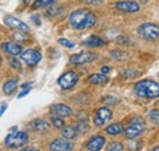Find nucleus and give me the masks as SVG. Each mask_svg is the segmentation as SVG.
Listing matches in <instances>:
<instances>
[{"label": "nucleus", "mask_w": 159, "mask_h": 151, "mask_svg": "<svg viewBox=\"0 0 159 151\" xmlns=\"http://www.w3.org/2000/svg\"><path fill=\"white\" fill-rule=\"evenodd\" d=\"M70 24L75 28V29H86L89 27H93L96 24V16L93 12H91L89 10H84V9H79L71 12L70 17Z\"/></svg>", "instance_id": "obj_1"}, {"label": "nucleus", "mask_w": 159, "mask_h": 151, "mask_svg": "<svg viewBox=\"0 0 159 151\" xmlns=\"http://www.w3.org/2000/svg\"><path fill=\"white\" fill-rule=\"evenodd\" d=\"M135 92L141 97L156 99V97H159V84L151 79H143L136 83Z\"/></svg>", "instance_id": "obj_2"}, {"label": "nucleus", "mask_w": 159, "mask_h": 151, "mask_svg": "<svg viewBox=\"0 0 159 151\" xmlns=\"http://www.w3.org/2000/svg\"><path fill=\"white\" fill-rule=\"evenodd\" d=\"M27 141H28V135L26 132H12L5 138L4 144L9 149H17L27 144Z\"/></svg>", "instance_id": "obj_3"}, {"label": "nucleus", "mask_w": 159, "mask_h": 151, "mask_svg": "<svg viewBox=\"0 0 159 151\" xmlns=\"http://www.w3.org/2000/svg\"><path fill=\"white\" fill-rule=\"evenodd\" d=\"M146 131V124H144V122L139 118V117H136V118H134L130 123H129V126L125 128V135H126V138H129V139H135V138H137L141 134H143Z\"/></svg>", "instance_id": "obj_4"}, {"label": "nucleus", "mask_w": 159, "mask_h": 151, "mask_svg": "<svg viewBox=\"0 0 159 151\" xmlns=\"http://www.w3.org/2000/svg\"><path fill=\"white\" fill-rule=\"evenodd\" d=\"M139 34L147 40H156L159 38V26L154 23H143L137 29Z\"/></svg>", "instance_id": "obj_5"}, {"label": "nucleus", "mask_w": 159, "mask_h": 151, "mask_svg": "<svg viewBox=\"0 0 159 151\" xmlns=\"http://www.w3.org/2000/svg\"><path fill=\"white\" fill-rule=\"evenodd\" d=\"M77 80H79V76L77 73H75L74 71H69V72H65L64 75H61L58 79V85H59L61 89H70L72 87H75L77 84Z\"/></svg>", "instance_id": "obj_6"}, {"label": "nucleus", "mask_w": 159, "mask_h": 151, "mask_svg": "<svg viewBox=\"0 0 159 151\" xmlns=\"http://www.w3.org/2000/svg\"><path fill=\"white\" fill-rule=\"evenodd\" d=\"M20 57L27 66H34L42 60L40 53L37 51L36 49H27V50L22 51L20 54Z\"/></svg>", "instance_id": "obj_7"}, {"label": "nucleus", "mask_w": 159, "mask_h": 151, "mask_svg": "<svg viewBox=\"0 0 159 151\" xmlns=\"http://www.w3.org/2000/svg\"><path fill=\"white\" fill-rule=\"evenodd\" d=\"M97 58V54L91 53V51H82L79 54H75L69 58L70 63L74 65H83V63H89Z\"/></svg>", "instance_id": "obj_8"}, {"label": "nucleus", "mask_w": 159, "mask_h": 151, "mask_svg": "<svg viewBox=\"0 0 159 151\" xmlns=\"http://www.w3.org/2000/svg\"><path fill=\"white\" fill-rule=\"evenodd\" d=\"M111 116H113V113L108 107H100L93 117V122L98 127H104L111 119Z\"/></svg>", "instance_id": "obj_9"}, {"label": "nucleus", "mask_w": 159, "mask_h": 151, "mask_svg": "<svg viewBox=\"0 0 159 151\" xmlns=\"http://www.w3.org/2000/svg\"><path fill=\"white\" fill-rule=\"evenodd\" d=\"M115 9L124 11V12H139V5L137 2L134 1H129V0H119L114 4Z\"/></svg>", "instance_id": "obj_10"}, {"label": "nucleus", "mask_w": 159, "mask_h": 151, "mask_svg": "<svg viewBox=\"0 0 159 151\" xmlns=\"http://www.w3.org/2000/svg\"><path fill=\"white\" fill-rule=\"evenodd\" d=\"M4 23L7 26V27H10V28H15V29H19V31H28L30 29V27L25 23V22H22L21 19H16V17H14V16H11V15H6L5 17H4Z\"/></svg>", "instance_id": "obj_11"}, {"label": "nucleus", "mask_w": 159, "mask_h": 151, "mask_svg": "<svg viewBox=\"0 0 159 151\" xmlns=\"http://www.w3.org/2000/svg\"><path fill=\"white\" fill-rule=\"evenodd\" d=\"M49 149L52 151H69L74 149V144L67 141V139H55L50 143Z\"/></svg>", "instance_id": "obj_12"}, {"label": "nucleus", "mask_w": 159, "mask_h": 151, "mask_svg": "<svg viewBox=\"0 0 159 151\" xmlns=\"http://www.w3.org/2000/svg\"><path fill=\"white\" fill-rule=\"evenodd\" d=\"M105 138L104 136H102V135H94V136H92L89 140H88V143H87V149L91 151H98V150H102L103 149V146H104V144H105Z\"/></svg>", "instance_id": "obj_13"}, {"label": "nucleus", "mask_w": 159, "mask_h": 151, "mask_svg": "<svg viewBox=\"0 0 159 151\" xmlns=\"http://www.w3.org/2000/svg\"><path fill=\"white\" fill-rule=\"evenodd\" d=\"M2 50L11 55V56H16V55H20L21 53L23 51L22 50V46L17 43H12V41H5L2 43Z\"/></svg>", "instance_id": "obj_14"}, {"label": "nucleus", "mask_w": 159, "mask_h": 151, "mask_svg": "<svg viewBox=\"0 0 159 151\" xmlns=\"http://www.w3.org/2000/svg\"><path fill=\"white\" fill-rule=\"evenodd\" d=\"M50 111L54 113V114H57V116H60V117H69V116L72 114V110L69 106L64 105V104L53 105L50 107Z\"/></svg>", "instance_id": "obj_15"}, {"label": "nucleus", "mask_w": 159, "mask_h": 151, "mask_svg": "<svg viewBox=\"0 0 159 151\" xmlns=\"http://www.w3.org/2000/svg\"><path fill=\"white\" fill-rule=\"evenodd\" d=\"M30 129H32L33 132L38 133H45L49 129V123L44 119H34L28 124Z\"/></svg>", "instance_id": "obj_16"}, {"label": "nucleus", "mask_w": 159, "mask_h": 151, "mask_svg": "<svg viewBox=\"0 0 159 151\" xmlns=\"http://www.w3.org/2000/svg\"><path fill=\"white\" fill-rule=\"evenodd\" d=\"M109 82V77L107 73H94V75L88 77V83L93 85H100V84H107Z\"/></svg>", "instance_id": "obj_17"}, {"label": "nucleus", "mask_w": 159, "mask_h": 151, "mask_svg": "<svg viewBox=\"0 0 159 151\" xmlns=\"http://www.w3.org/2000/svg\"><path fill=\"white\" fill-rule=\"evenodd\" d=\"M82 44L84 46H88V48H100L105 43H104V40L102 38L97 37V36H91V37H88L87 39H84Z\"/></svg>", "instance_id": "obj_18"}, {"label": "nucleus", "mask_w": 159, "mask_h": 151, "mask_svg": "<svg viewBox=\"0 0 159 151\" xmlns=\"http://www.w3.org/2000/svg\"><path fill=\"white\" fill-rule=\"evenodd\" d=\"M16 88H17V79H16V78H10V79H7V80L4 83V85H2V92H4V94L11 95L16 90Z\"/></svg>", "instance_id": "obj_19"}, {"label": "nucleus", "mask_w": 159, "mask_h": 151, "mask_svg": "<svg viewBox=\"0 0 159 151\" xmlns=\"http://www.w3.org/2000/svg\"><path fill=\"white\" fill-rule=\"evenodd\" d=\"M105 132H107V134H109V135L116 136V135H119V134H121V133L124 132V128H122V126L120 123H111V124H109L105 128Z\"/></svg>", "instance_id": "obj_20"}, {"label": "nucleus", "mask_w": 159, "mask_h": 151, "mask_svg": "<svg viewBox=\"0 0 159 151\" xmlns=\"http://www.w3.org/2000/svg\"><path fill=\"white\" fill-rule=\"evenodd\" d=\"M61 136L67 139V140H71L76 136V129L74 127H62L61 128Z\"/></svg>", "instance_id": "obj_21"}, {"label": "nucleus", "mask_w": 159, "mask_h": 151, "mask_svg": "<svg viewBox=\"0 0 159 151\" xmlns=\"http://www.w3.org/2000/svg\"><path fill=\"white\" fill-rule=\"evenodd\" d=\"M74 128L76 129V132L81 133V134H86V133L89 132V126H88L87 122H84V121H79V122L74 126Z\"/></svg>", "instance_id": "obj_22"}, {"label": "nucleus", "mask_w": 159, "mask_h": 151, "mask_svg": "<svg viewBox=\"0 0 159 151\" xmlns=\"http://www.w3.org/2000/svg\"><path fill=\"white\" fill-rule=\"evenodd\" d=\"M55 4V0H34L36 7H50Z\"/></svg>", "instance_id": "obj_23"}, {"label": "nucleus", "mask_w": 159, "mask_h": 151, "mask_svg": "<svg viewBox=\"0 0 159 151\" xmlns=\"http://www.w3.org/2000/svg\"><path fill=\"white\" fill-rule=\"evenodd\" d=\"M50 122H52V124H53L55 128H58V129H61V128L64 127V124H65V122L62 121V117L57 116V114L50 118Z\"/></svg>", "instance_id": "obj_24"}, {"label": "nucleus", "mask_w": 159, "mask_h": 151, "mask_svg": "<svg viewBox=\"0 0 159 151\" xmlns=\"http://www.w3.org/2000/svg\"><path fill=\"white\" fill-rule=\"evenodd\" d=\"M122 150H124V145L118 143V141H111L108 145V151H122Z\"/></svg>", "instance_id": "obj_25"}, {"label": "nucleus", "mask_w": 159, "mask_h": 151, "mask_svg": "<svg viewBox=\"0 0 159 151\" xmlns=\"http://www.w3.org/2000/svg\"><path fill=\"white\" fill-rule=\"evenodd\" d=\"M149 118H151V121L154 124L159 126V110H152V111H149Z\"/></svg>", "instance_id": "obj_26"}, {"label": "nucleus", "mask_w": 159, "mask_h": 151, "mask_svg": "<svg viewBox=\"0 0 159 151\" xmlns=\"http://www.w3.org/2000/svg\"><path fill=\"white\" fill-rule=\"evenodd\" d=\"M58 43H59L60 45H62V46H65V48H69V49H72V48L75 46V44H74L71 40L66 39V38H60L59 40H58Z\"/></svg>", "instance_id": "obj_27"}, {"label": "nucleus", "mask_w": 159, "mask_h": 151, "mask_svg": "<svg viewBox=\"0 0 159 151\" xmlns=\"http://www.w3.org/2000/svg\"><path fill=\"white\" fill-rule=\"evenodd\" d=\"M111 57H113V58H118V60H122V58L126 57V53L115 50V51H111Z\"/></svg>", "instance_id": "obj_28"}, {"label": "nucleus", "mask_w": 159, "mask_h": 151, "mask_svg": "<svg viewBox=\"0 0 159 151\" xmlns=\"http://www.w3.org/2000/svg\"><path fill=\"white\" fill-rule=\"evenodd\" d=\"M9 62H10V66H11L12 68H17V70L21 68V63L17 58H15V57H9Z\"/></svg>", "instance_id": "obj_29"}, {"label": "nucleus", "mask_w": 159, "mask_h": 151, "mask_svg": "<svg viewBox=\"0 0 159 151\" xmlns=\"http://www.w3.org/2000/svg\"><path fill=\"white\" fill-rule=\"evenodd\" d=\"M82 1L87 5H100L102 4V0H82Z\"/></svg>", "instance_id": "obj_30"}, {"label": "nucleus", "mask_w": 159, "mask_h": 151, "mask_svg": "<svg viewBox=\"0 0 159 151\" xmlns=\"http://www.w3.org/2000/svg\"><path fill=\"white\" fill-rule=\"evenodd\" d=\"M103 101H104L105 104H109V105H114V104H116V102H115V101H116V99H114V97H109V96L104 97V99H103Z\"/></svg>", "instance_id": "obj_31"}, {"label": "nucleus", "mask_w": 159, "mask_h": 151, "mask_svg": "<svg viewBox=\"0 0 159 151\" xmlns=\"http://www.w3.org/2000/svg\"><path fill=\"white\" fill-rule=\"evenodd\" d=\"M7 109V104L5 101H1V110H0V114H4L5 110Z\"/></svg>", "instance_id": "obj_32"}, {"label": "nucleus", "mask_w": 159, "mask_h": 151, "mask_svg": "<svg viewBox=\"0 0 159 151\" xmlns=\"http://www.w3.org/2000/svg\"><path fill=\"white\" fill-rule=\"evenodd\" d=\"M30 92H31V88H27V89H26V90H25V89H23V90H22V92H21L20 94H19V99H21V97H23V96H25V95H27V94H28V93H30Z\"/></svg>", "instance_id": "obj_33"}, {"label": "nucleus", "mask_w": 159, "mask_h": 151, "mask_svg": "<svg viewBox=\"0 0 159 151\" xmlns=\"http://www.w3.org/2000/svg\"><path fill=\"white\" fill-rule=\"evenodd\" d=\"M31 21H32V22H37V24L40 26V19L38 16H32V17H31Z\"/></svg>", "instance_id": "obj_34"}, {"label": "nucleus", "mask_w": 159, "mask_h": 151, "mask_svg": "<svg viewBox=\"0 0 159 151\" xmlns=\"http://www.w3.org/2000/svg\"><path fill=\"white\" fill-rule=\"evenodd\" d=\"M102 72L103 73H108L109 72V67H107V66L105 67H102Z\"/></svg>", "instance_id": "obj_35"}, {"label": "nucleus", "mask_w": 159, "mask_h": 151, "mask_svg": "<svg viewBox=\"0 0 159 151\" xmlns=\"http://www.w3.org/2000/svg\"><path fill=\"white\" fill-rule=\"evenodd\" d=\"M153 150H154V151H158L159 150V146H156V148H153Z\"/></svg>", "instance_id": "obj_36"}, {"label": "nucleus", "mask_w": 159, "mask_h": 151, "mask_svg": "<svg viewBox=\"0 0 159 151\" xmlns=\"http://www.w3.org/2000/svg\"><path fill=\"white\" fill-rule=\"evenodd\" d=\"M139 1H141V2H143V4H146V2H147V0H139Z\"/></svg>", "instance_id": "obj_37"}]
</instances>
